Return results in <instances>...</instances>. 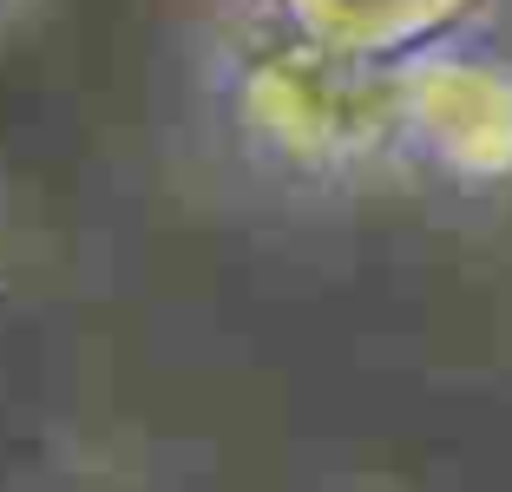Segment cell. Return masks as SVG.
I'll return each instance as SVG.
<instances>
[{"instance_id":"obj_1","label":"cell","mask_w":512,"mask_h":492,"mask_svg":"<svg viewBox=\"0 0 512 492\" xmlns=\"http://www.w3.org/2000/svg\"><path fill=\"white\" fill-rule=\"evenodd\" d=\"M401 138L421 145L460 184L512 178V60L506 53H440L401 79Z\"/></svg>"}]
</instances>
